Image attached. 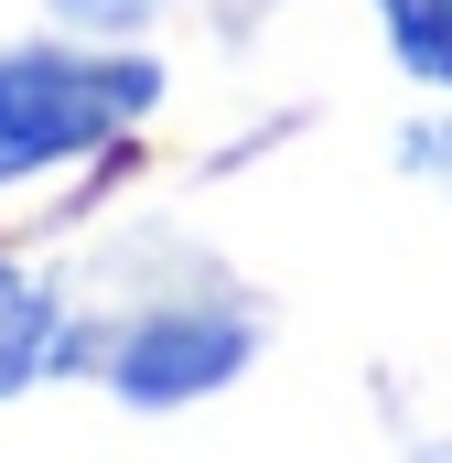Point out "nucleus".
I'll list each match as a JSON object with an SVG mask.
<instances>
[{"mask_svg": "<svg viewBox=\"0 0 452 463\" xmlns=\"http://www.w3.org/2000/svg\"><path fill=\"white\" fill-rule=\"evenodd\" d=\"M248 355H259V313L248 302H151L118 335H65V366H98L108 399H129V410L216 399L226 377H248Z\"/></svg>", "mask_w": 452, "mask_h": 463, "instance_id": "obj_2", "label": "nucleus"}, {"mask_svg": "<svg viewBox=\"0 0 452 463\" xmlns=\"http://www.w3.org/2000/svg\"><path fill=\"white\" fill-rule=\"evenodd\" d=\"M399 173H420V184H442V194H452V118L399 129Z\"/></svg>", "mask_w": 452, "mask_h": 463, "instance_id": "obj_5", "label": "nucleus"}, {"mask_svg": "<svg viewBox=\"0 0 452 463\" xmlns=\"http://www.w3.org/2000/svg\"><path fill=\"white\" fill-rule=\"evenodd\" d=\"M377 22H388V54L452 98V0H377Z\"/></svg>", "mask_w": 452, "mask_h": 463, "instance_id": "obj_4", "label": "nucleus"}, {"mask_svg": "<svg viewBox=\"0 0 452 463\" xmlns=\"http://www.w3.org/2000/svg\"><path fill=\"white\" fill-rule=\"evenodd\" d=\"M420 463H452V442H442V453H420Z\"/></svg>", "mask_w": 452, "mask_h": 463, "instance_id": "obj_7", "label": "nucleus"}, {"mask_svg": "<svg viewBox=\"0 0 452 463\" xmlns=\"http://www.w3.org/2000/svg\"><path fill=\"white\" fill-rule=\"evenodd\" d=\"M151 11H173V0H54V22H76V33H140Z\"/></svg>", "mask_w": 452, "mask_h": 463, "instance_id": "obj_6", "label": "nucleus"}, {"mask_svg": "<svg viewBox=\"0 0 452 463\" xmlns=\"http://www.w3.org/2000/svg\"><path fill=\"white\" fill-rule=\"evenodd\" d=\"M162 65L129 43H0V184H43L65 162H98L162 109Z\"/></svg>", "mask_w": 452, "mask_h": 463, "instance_id": "obj_1", "label": "nucleus"}, {"mask_svg": "<svg viewBox=\"0 0 452 463\" xmlns=\"http://www.w3.org/2000/svg\"><path fill=\"white\" fill-rule=\"evenodd\" d=\"M65 302H54V280H33L22 259H0V399H22V388H43L54 366H65Z\"/></svg>", "mask_w": 452, "mask_h": 463, "instance_id": "obj_3", "label": "nucleus"}]
</instances>
